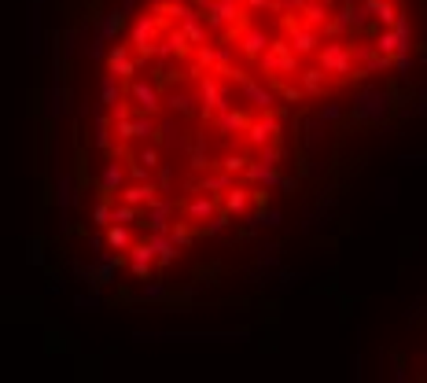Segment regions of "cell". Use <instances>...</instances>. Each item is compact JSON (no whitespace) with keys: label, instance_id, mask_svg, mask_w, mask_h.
<instances>
[{"label":"cell","instance_id":"cell-37","mask_svg":"<svg viewBox=\"0 0 427 383\" xmlns=\"http://www.w3.org/2000/svg\"><path fill=\"white\" fill-rule=\"evenodd\" d=\"M217 166H222V170H228V173H243V170H247V166H251V159L247 155H240V151H228V155L222 159V162H217Z\"/></svg>","mask_w":427,"mask_h":383},{"label":"cell","instance_id":"cell-50","mask_svg":"<svg viewBox=\"0 0 427 383\" xmlns=\"http://www.w3.org/2000/svg\"><path fill=\"white\" fill-rule=\"evenodd\" d=\"M335 118H343L339 104H325V107H320V122H335Z\"/></svg>","mask_w":427,"mask_h":383},{"label":"cell","instance_id":"cell-36","mask_svg":"<svg viewBox=\"0 0 427 383\" xmlns=\"http://www.w3.org/2000/svg\"><path fill=\"white\" fill-rule=\"evenodd\" d=\"M111 207H114V199H111V196H100V203L93 207V225L107 228V225H111Z\"/></svg>","mask_w":427,"mask_h":383},{"label":"cell","instance_id":"cell-19","mask_svg":"<svg viewBox=\"0 0 427 383\" xmlns=\"http://www.w3.org/2000/svg\"><path fill=\"white\" fill-rule=\"evenodd\" d=\"M243 177H247V185H254V188H280V181H284L277 166H265V162H258V159L247 166V170H243Z\"/></svg>","mask_w":427,"mask_h":383},{"label":"cell","instance_id":"cell-2","mask_svg":"<svg viewBox=\"0 0 427 383\" xmlns=\"http://www.w3.org/2000/svg\"><path fill=\"white\" fill-rule=\"evenodd\" d=\"M317 63H320L328 74H335V78H354V70H357L350 45L339 41V37H328V41L317 48Z\"/></svg>","mask_w":427,"mask_h":383},{"label":"cell","instance_id":"cell-58","mask_svg":"<svg viewBox=\"0 0 427 383\" xmlns=\"http://www.w3.org/2000/svg\"><path fill=\"white\" fill-rule=\"evenodd\" d=\"M424 373H427V357H424Z\"/></svg>","mask_w":427,"mask_h":383},{"label":"cell","instance_id":"cell-21","mask_svg":"<svg viewBox=\"0 0 427 383\" xmlns=\"http://www.w3.org/2000/svg\"><path fill=\"white\" fill-rule=\"evenodd\" d=\"M372 45H376V52L380 56H398V52H412V48L398 37V30L394 26H383L376 37H372Z\"/></svg>","mask_w":427,"mask_h":383},{"label":"cell","instance_id":"cell-56","mask_svg":"<svg viewBox=\"0 0 427 383\" xmlns=\"http://www.w3.org/2000/svg\"><path fill=\"white\" fill-rule=\"evenodd\" d=\"M343 4H365V0H343Z\"/></svg>","mask_w":427,"mask_h":383},{"label":"cell","instance_id":"cell-26","mask_svg":"<svg viewBox=\"0 0 427 383\" xmlns=\"http://www.w3.org/2000/svg\"><path fill=\"white\" fill-rule=\"evenodd\" d=\"M247 125H251V118L243 111H236V107L217 114V133H222V136H236V133L247 130Z\"/></svg>","mask_w":427,"mask_h":383},{"label":"cell","instance_id":"cell-20","mask_svg":"<svg viewBox=\"0 0 427 383\" xmlns=\"http://www.w3.org/2000/svg\"><path fill=\"white\" fill-rule=\"evenodd\" d=\"M107 70L111 74H118V78H129L133 81L137 78V59H129V45H114L111 52H107Z\"/></svg>","mask_w":427,"mask_h":383},{"label":"cell","instance_id":"cell-27","mask_svg":"<svg viewBox=\"0 0 427 383\" xmlns=\"http://www.w3.org/2000/svg\"><path fill=\"white\" fill-rule=\"evenodd\" d=\"M354 15H357V4H343L339 11H332L328 26H325V37H339L354 26Z\"/></svg>","mask_w":427,"mask_h":383},{"label":"cell","instance_id":"cell-34","mask_svg":"<svg viewBox=\"0 0 427 383\" xmlns=\"http://www.w3.org/2000/svg\"><path fill=\"white\" fill-rule=\"evenodd\" d=\"M199 104V96H192V93H170L166 96V107H170L173 114H192Z\"/></svg>","mask_w":427,"mask_h":383},{"label":"cell","instance_id":"cell-45","mask_svg":"<svg viewBox=\"0 0 427 383\" xmlns=\"http://www.w3.org/2000/svg\"><path fill=\"white\" fill-rule=\"evenodd\" d=\"M140 299H151V302L166 299V284H159V280H155V284H144L140 288Z\"/></svg>","mask_w":427,"mask_h":383},{"label":"cell","instance_id":"cell-24","mask_svg":"<svg viewBox=\"0 0 427 383\" xmlns=\"http://www.w3.org/2000/svg\"><path fill=\"white\" fill-rule=\"evenodd\" d=\"M236 185V173H228V170H222L217 166V173H206L203 181L196 185V192H210V196H225V192Z\"/></svg>","mask_w":427,"mask_h":383},{"label":"cell","instance_id":"cell-38","mask_svg":"<svg viewBox=\"0 0 427 383\" xmlns=\"http://www.w3.org/2000/svg\"><path fill=\"white\" fill-rule=\"evenodd\" d=\"M228 221H232V214H228V210H217L214 218L203 225V233H206V236H217V233H225V225H228Z\"/></svg>","mask_w":427,"mask_h":383},{"label":"cell","instance_id":"cell-14","mask_svg":"<svg viewBox=\"0 0 427 383\" xmlns=\"http://www.w3.org/2000/svg\"><path fill=\"white\" fill-rule=\"evenodd\" d=\"M214 214H217V199L210 192H199V196H192L185 203V221H192V225H206Z\"/></svg>","mask_w":427,"mask_h":383},{"label":"cell","instance_id":"cell-25","mask_svg":"<svg viewBox=\"0 0 427 383\" xmlns=\"http://www.w3.org/2000/svg\"><path fill=\"white\" fill-rule=\"evenodd\" d=\"M299 81H302V93L306 96H320L325 93V85H328V70L320 67H306V70H299Z\"/></svg>","mask_w":427,"mask_h":383},{"label":"cell","instance_id":"cell-44","mask_svg":"<svg viewBox=\"0 0 427 383\" xmlns=\"http://www.w3.org/2000/svg\"><path fill=\"white\" fill-rule=\"evenodd\" d=\"M350 52H354V63H368L372 56H376V45L365 41V45H350Z\"/></svg>","mask_w":427,"mask_h":383},{"label":"cell","instance_id":"cell-35","mask_svg":"<svg viewBox=\"0 0 427 383\" xmlns=\"http://www.w3.org/2000/svg\"><path fill=\"white\" fill-rule=\"evenodd\" d=\"M170 236H173L177 247H188L192 240H196V228H192V221H173L170 225Z\"/></svg>","mask_w":427,"mask_h":383},{"label":"cell","instance_id":"cell-32","mask_svg":"<svg viewBox=\"0 0 427 383\" xmlns=\"http://www.w3.org/2000/svg\"><path fill=\"white\" fill-rule=\"evenodd\" d=\"M70 111V93L63 85H52L48 88V118H63Z\"/></svg>","mask_w":427,"mask_h":383},{"label":"cell","instance_id":"cell-42","mask_svg":"<svg viewBox=\"0 0 427 383\" xmlns=\"http://www.w3.org/2000/svg\"><path fill=\"white\" fill-rule=\"evenodd\" d=\"M210 166H217V162L206 159V140H199L196 151H192V170H210Z\"/></svg>","mask_w":427,"mask_h":383},{"label":"cell","instance_id":"cell-11","mask_svg":"<svg viewBox=\"0 0 427 383\" xmlns=\"http://www.w3.org/2000/svg\"><path fill=\"white\" fill-rule=\"evenodd\" d=\"M129 185V173H125V166L118 162V155H111L107 162H103V170H100V196H118V192Z\"/></svg>","mask_w":427,"mask_h":383},{"label":"cell","instance_id":"cell-31","mask_svg":"<svg viewBox=\"0 0 427 383\" xmlns=\"http://www.w3.org/2000/svg\"><path fill=\"white\" fill-rule=\"evenodd\" d=\"M107 244L114 247V251H129L137 244V236H133V225H107Z\"/></svg>","mask_w":427,"mask_h":383},{"label":"cell","instance_id":"cell-28","mask_svg":"<svg viewBox=\"0 0 427 383\" xmlns=\"http://www.w3.org/2000/svg\"><path fill=\"white\" fill-rule=\"evenodd\" d=\"M306 26H313V30H325L328 26V19H332V8L328 4H320V0H309V4L299 11Z\"/></svg>","mask_w":427,"mask_h":383},{"label":"cell","instance_id":"cell-16","mask_svg":"<svg viewBox=\"0 0 427 383\" xmlns=\"http://www.w3.org/2000/svg\"><path fill=\"white\" fill-rule=\"evenodd\" d=\"M254 188H240V185H232L225 196H222V210H228L232 218H247L251 214V203H254Z\"/></svg>","mask_w":427,"mask_h":383},{"label":"cell","instance_id":"cell-12","mask_svg":"<svg viewBox=\"0 0 427 383\" xmlns=\"http://www.w3.org/2000/svg\"><path fill=\"white\" fill-rule=\"evenodd\" d=\"M26 48H30V56H41V48H45L41 0H30V8H26Z\"/></svg>","mask_w":427,"mask_h":383},{"label":"cell","instance_id":"cell-9","mask_svg":"<svg viewBox=\"0 0 427 383\" xmlns=\"http://www.w3.org/2000/svg\"><path fill=\"white\" fill-rule=\"evenodd\" d=\"M288 41H291V48H295L299 56H317V48H320V30L306 26L302 19H288Z\"/></svg>","mask_w":427,"mask_h":383},{"label":"cell","instance_id":"cell-43","mask_svg":"<svg viewBox=\"0 0 427 383\" xmlns=\"http://www.w3.org/2000/svg\"><path fill=\"white\" fill-rule=\"evenodd\" d=\"M26 262H30V265H41L45 262V247H41V240H30V244H26Z\"/></svg>","mask_w":427,"mask_h":383},{"label":"cell","instance_id":"cell-47","mask_svg":"<svg viewBox=\"0 0 427 383\" xmlns=\"http://www.w3.org/2000/svg\"><path fill=\"white\" fill-rule=\"evenodd\" d=\"M155 185H159V192L173 188V170H170V166H159V181H155Z\"/></svg>","mask_w":427,"mask_h":383},{"label":"cell","instance_id":"cell-3","mask_svg":"<svg viewBox=\"0 0 427 383\" xmlns=\"http://www.w3.org/2000/svg\"><path fill=\"white\" fill-rule=\"evenodd\" d=\"M354 114L361 122H383L391 114V96L380 93V88H361L354 96Z\"/></svg>","mask_w":427,"mask_h":383},{"label":"cell","instance_id":"cell-6","mask_svg":"<svg viewBox=\"0 0 427 383\" xmlns=\"http://www.w3.org/2000/svg\"><path fill=\"white\" fill-rule=\"evenodd\" d=\"M173 210H177V203L170 196H159L151 207H144V214H140V225H148V233H170Z\"/></svg>","mask_w":427,"mask_h":383},{"label":"cell","instance_id":"cell-46","mask_svg":"<svg viewBox=\"0 0 427 383\" xmlns=\"http://www.w3.org/2000/svg\"><path fill=\"white\" fill-rule=\"evenodd\" d=\"M394 30H398V37H402V41L412 48V26H409V19H405V11L402 15H398V22H394Z\"/></svg>","mask_w":427,"mask_h":383},{"label":"cell","instance_id":"cell-10","mask_svg":"<svg viewBox=\"0 0 427 383\" xmlns=\"http://www.w3.org/2000/svg\"><path fill=\"white\" fill-rule=\"evenodd\" d=\"M258 70L262 74H277V78H295L302 67H299V52H288V56H280V52H262L258 56Z\"/></svg>","mask_w":427,"mask_h":383},{"label":"cell","instance_id":"cell-5","mask_svg":"<svg viewBox=\"0 0 427 383\" xmlns=\"http://www.w3.org/2000/svg\"><path fill=\"white\" fill-rule=\"evenodd\" d=\"M280 114L277 111H265L262 118H251V125L243 130V140H247V148H265V144H273V140L280 136Z\"/></svg>","mask_w":427,"mask_h":383},{"label":"cell","instance_id":"cell-23","mask_svg":"<svg viewBox=\"0 0 427 383\" xmlns=\"http://www.w3.org/2000/svg\"><path fill=\"white\" fill-rule=\"evenodd\" d=\"M144 240H148V244H151L155 251H159V265H173V262H177L180 247L173 244V236H170V233H148Z\"/></svg>","mask_w":427,"mask_h":383},{"label":"cell","instance_id":"cell-57","mask_svg":"<svg viewBox=\"0 0 427 383\" xmlns=\"http://www.w3.org/2000/svg\"><path fill=\"white\" fill-rule=\"evenodd\" d=\"M148 4H151V8H155V4H166V0H148Z\"/></svg>","mask_w":427,"mask_h":383},{"label":"cell","instance_id":"cell-18","mask_svg":"<svg viewBox=\"0 0 427 383\" xmlns=\"http://www.w3.org/2000/svg\"><path fill=\"white\" fill-rule=\"evenodd\" d=\"M74 196H77V192H74V177L70 173H63L59 177V181H56V207H59V228H63V233H67V228H70V207H74Z\"/></svg>","mask_w":427,"mask_h":383},{"label":"cell","instance_id":"cell-33","mask_svg":"<svg viewBox=\"0 0 427 383\" xmlns=\"http://www.w3.org/2000/svg\"><path fill=\"white\" fill-rule=\"evenodd\" d=\"M159 114H148V111H137L133 114V130H137V140H151V136H159Z\"/></svg>","mask_w":427,"mask_h":383},{"label":"cell","instance_id":"cell-48","mask_svg":"<svg viewBox=\"0 0 427 383\" xmlns=\"http://www.w3.org/2000/svg\"><path fill=\"white\" fill-rule=\"evenodd\" d=\"M394 70L405 78V74L412 70V56H409V52H398V56H394Z\"/></svg>","mask_w":427,"mask_h":383},{"label":"cell","instance_id":"cell-7","mask_svg":"<svg viewBox=\"0 0 427 383\" xmlns=\"http://www.w3.org/2000/svg\"><path fill=\"white\" fill-rule=\"evenodd\" d=\"M129 100L137 104V111H148V114H159L166 107V96L159 93V85H151L144 78H133L129 81Z\"/></svg>","mask_w":427,"mask_h":383},{"label":"cell","instance_id":"cell-8","mask_svg":"<svg viewBox=\"0 0 427 383\" xmlns=\"http://www.w3.org/2000/svg\"><path fill=\"white\" fill-rule=\"evenodd\" d=\"M125 265L133 269V276L151 280V265H159V251H155L148 240H137V244L125 251Z\"/></svg>","mask_w":427,"mask_h":383},{"label":"cell","instance_id":"cell-51","mask_svg":"<svg viewBox=\"0 0 427 383\" xmlns=\"http://www.w3.org/2000/svg\"><path fill=\"white\" fill-rule=\"evenodd\" d=\"M74 306H77V310H96V306H100V295H96V291H93V295H77Z\"/></svg>","mask_w":427,"mask_h":383},{"label":"cell","instance_id":"cell-17","mask_svg":"<svg viewBox=\"0 0 427 383\" xmlns=\"http://www.w3.org/2000/svg\"><path fill=\"white\" fill-rule=\"evenodd\" d=\"M118 199H125V203H133V207H151L155 199H159V185L155 181H129L122 192H118Z\"/></svg>","mask_w":427,"mask_h":383},{"label":"cell","instance_id":"cell-29","mask_svg":"<svg viewBox=\"0 0 427 383\" xmlns=\"http://www.w3.org/2000/svg\"><path fill=\"white\" fill-rule=\"evenodd\" d=\"M122 100V78L118 74H100V104L103 107H111V104H118Z\"/></svg>","mask_w":427,"mask_h":383},{"label":"cell","instance_id":"cell-53","mask_svg":"<svg viewBox=\"0 0 427 383\" xmlns=\"http://www.w3.org/2000/svg\"><path fill=\"white\" fill-rule=\"evenodd\" d=\"M251 11H273V0H247Z\"/></svg>","mask_w":427,"mask_h":383},{"label":"cell","instance_id":"cell-49","mask_svg":"<svg viewBox=\"0 0 427 383\" xmlns=\"http://www.w3.org/2000/svg\"><path fill=\"white\" fill-rule=\"evenodd\" d=\"M129 181H151V170H148V166H140V162H133V166H129Z\"/></svg>","mask_w":427,"mask_h":383},{"label":"cell","instance_id":"cell-52","mask_svg":"<svg viewBox=\"0 0 427 383\" xmlns=\"http://www.w3.org/2000/svg\"><path fill=\"white\" fill-rule=\"evenodd\" d=\"M159 136H162V140H173V136H177V122L166 118V122L159 125Z\"/></svg>","mask_w":427,"mask_h":383},{"label":"cell","instance_id":"cell-13","mask_svg":"<svg viewBox=\"0 0 427 383\" xmlns=\"http://www.w3.org/2000/svg\"><path fill=\"white\" fill-rule=\"evenodd\" d=\"M240 96H243V104H251L258 111H273V104H277L273 88H265L262 81H254V78H243L240 81Z\"/></svg>","mask_w":427,"mask_h":383},{"label":"cell","instance_id":"cell-40","mask_svg":"<svg viewBox=\"0 0 427 383\" xmlns=\"http://www.w3.org/2000/svg\"><path fill=\"white\" fill-rule=\"evenodd\" d=\"M114 140H118V144H129V140H137L133 118H122V122H114Z\"/></svg>","mask_w":427,"mask_h":383},{"label":"cell","instance_id":"cell-39","mask_svg":"<svg viewBox=\"0 0 427 383\" xmlns=\"http://www.w3.org/2000/svg\"><path fill=\"white\" fill-rule=\"evenodd\" d=\"M133 107H137L133 100H118V104L107 107V114H111V122H122V118H133V114H137Z\"/></svg>","mask_w":427,"mask_h":383},{"label":"cell","instance_id":"cell-54","mask_svg":"<svg viewBox=\"0 0 427 383\" xmlns=\"http://www.w3.org/2000/svg\"><path fill=\"white\" fill-rule=\"evenodd\" d=\"M137 4H133V0H122V4H118V11H122V15H129V11H133Z\"/></svg>","mask_w":427,"mask_h":383},{"label":"cell","instance_id":"cell-41","mask_svg":"<svg viewBox=\"0 0 427 383\" xmlns=\"http://www.w3.org/2000/svg\"><path fill=\"white\" fill-rule=\"evenodd\" d=\"M137 162H140V166H148V170H159V166H162L159 148H140V151H137Z\"/></svg>","mask_w":427,"mask_h":383},{"label":"cell","instance_id":"cell-15","mask_svg":"<svg viewBox=\"0 0 427 383\" xmlns=\"http://www.w3.org/2000/svg\"><path fill=\"white\" fill-rule=\"evenodd\" d=\"M269 45H273V37L262 26H240V52L247 59H258L262 52H269Z\"/></svg>","mask_w":427,"mask_h":383},{"label":"cell","instance_id":"cell-22","mask_svg":"<svg viewBox=\"0 0 427 383\" xmlns=\"http://www.w3.org/2000/svg\"><path fill=\"white\" fill-rule=\"evenodd\" d=\"M125 258H122V254H111V251H100L96 254V288H103V284H111V280H114V273H118V265H122Z\"/></svg>","mask_w":427,"mask_h":383},{"label":"cell","instance_id":"cell-4","mask_svg":"<svg viewBox=\"0 0 427 383\" xmlns=\"http://www.w3.org/2000/svg\"><path fill=\"white\" fill-rule=\"evenodd\" d=\"M203 19L210 30H225V26H240L243 22V0H210L203 8Z\"/></svg>","mask_w":427,"mask_h":383},{"label":"cell","instance_id":"cell-55","mask_svg":"<svg viewBox=\"0 0 427 383\" xmlns=\"http://www.w3.org/2000/svg\"><path fill=\"white\" fill-rule=\"evenodd\" d=\"M320 4H328V8H335V4H339V0H320Z\"/></svg>","mask_w":427,"mask_h":383},{"label":"cell","instance_id":"cell-30","mask_svg":"<svg viewBox=\"0 0 427 383\" xmlns=\"http://www.w3.org/2000/svg\"><path fill=\"white\" fill-rule=\"evenodd\" d=\"M118 30H122V11H118V8H114V11H103V15H100V26H96V37L107 45V41H114V37H118Z\"/></svg>","mask_w":427,"mask_h":383},{"label":"cell","instance_id":"cell-1","mask_svg":"<svg viewBox=\"0 0 427 383\" xmlns=\"http://www.w3.org/2000/svg\"><path fill=\"white\" fill-rule=\"evenodd\" d=\"M196 96H199V114L203 118H214V114H222V111H232L236 104H232V93L222 85V74H214V70H206L199 74V85H196Z\"/></svg>","mask_w":427,"mask_h":383}]
</instances>
